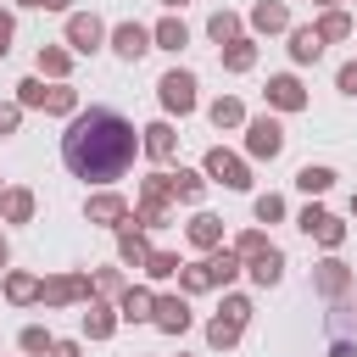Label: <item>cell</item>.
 Here are the masks:
<instances>
[{"label":"cell","instance_id":"1","mask_svg":"<svg viewBox=\"0 0 357 357\" xmlns=\"http://www.w3.org/2000/svg\"><path fill=\"white\" fill-rule=\"evenodd\" d=\"M139 151V128L117 112V106H89L78 117H67L61 134V167L84 184H112L134 167Z\"/></svg>","mask_w":357,"mask_h":357},{"label":"cell","instance_id":"2","mask_svg":"<svg viewBox=\"0 0 357 357\" xmlns=\"http://www.w3.org/2000/svg\"><path fill=\"white\" fill-rule=\"evenodd\" d=\"M201 84H195V73H184V67H173V73H162L156 78V100H162V112L167 117H190L195 106H201V95H195Z\"/></svg>","mask_w":357,"mask_h":357},{"label":"cell","instance_id":"3","mask_svg":"<svg viewBox=\"0 0 357 357\" xmlns=\"http://www.w3.org/2000/svg\"><path fill=\"white\" fill-rule=\"evenodd\" d=\"M95 296V279L89 273H50V279H39V307H84Z\"/></svg>","mask_w":357,"mask_h":357},{"label":"cell","instance_id":"4","mask_svg":"<svg viewBox=\"0 0 357 357\" xmlns=\"http://www.w3.org/2000/svg\"><path fill=\"white\" fill-rule=\"evenodd\" d=\"M201 173H206L212 184H223V190H251V162H245L240 151H223V145H212V151L201 156Z\"/></svg>","mask_w":357,"mask_h":357},{"label":"cell","instance_id":"5","mask_svg":"<svg viewBox=\"0 0 357 357\" xmlns=\"http://www.w3.org/2000/svg\"><path fill=\"white\" fill-rule=\"evenodd\" d=\"M279 151H284V123H279L273 112L245 117V156H251V162H273Z\"/></svg>","mask_w":357,"mask_h":357},{"label":"cell","instance_id":"6","mask_svg":"<svg viewBox=\"0 0 357 357\" xmlns=\"http://www.w3.org/2000/svg\"><path fill=\"white\" fill-rule=\"evenodd\" d=\"M128 218H134V206L117 190H95L84 201V223H95V229H128Z\"/></svg>","mask_w":357,"mask_h":357},{"label":"cell","instance_id":"7","mask_svg":"<svg viewBox=\"0 0 357 357\" xmlns=\"http://www.w3.org/2000/svg\"><path fill=\"white\" fill-rule=\"evenodd\" d=\"M106 33H112V28H106L95 11H67V50H73V56H95V50L106 45Z\"/></svg>","mask_w":357,"mask_h":357},{"label":"cell","instance_id":"8","mask_svg":"<svg viewBox=\"0 0 357 357\" xmlns=\"http://www.w3.org/2000/svg\"><path fill=\"white\" fill-rule=\"evenodd\" d=\"M351 284H357V273H351L340 257H324V262H312V290H318L324 301H346V296H351Z\"/></svg>","mask_w":357,"mask_h":357},{"label":"cell","instance_id":"9","mask_svg":"<svg viewBox=\"0 0 357 357\" xmlns=\"http://www.w3.org/2000/svg\"><path fill=\"white\" fill-rule=\"evenodd\" d=\"M262 100H268V112H307V84L296 73H273Z\"/></svg>","mask_w":357,"mask_h":357},{"label":"cell","instance_id":"10","mask_svg":"<svg viewBox=\"0 0 357 357\" xmlns=\"http://www.w3.org/2000/svg\"><path fill=\"white\" fill-rule=\"evenodd\" d=\"M106 39H112V50H117L123 61H139L145 50H156V39H151V28H145V22H134V17H128V22H117V28L106 33Z\"/></svg>","mask_w":357,"mask_h":357},{"label":"cell","instance_id":"11","mask_svg":"<svg viewBox=\"0 0 357 357\" xmlns=\"http://www.w3.org/2000/svg\"><path fill=\"white\" fill-rule=\"evenodd\" d=\"M151 251H156V245H151V229H134V223H128V229H117V262H123V268L145 273Z\"/></svg>","mask_w":357,"mask_h":357},{"label":"cell","instance_id":"12","mask_svg":"<svg viewBox=\"0 0 357 357\" xmlns=\"http://www.w3.org/2000/svg\"><path fill=\"white\" fill-rule=\"evenodd\" d=\"M117 324H123V318H117V301H106V296H89V301H84V335H89V340H112Z\"/></svg>","mask_w":357,"mask_h":357},{"label":"cell","instance_id":"13","mask_svg":"<svg viewBox=\"0 0 357 357\" xmlns=\"http://www.w3.org/2000/svg\"><path fill=\"white\" fill-rule=\"evenodd\" d=\"M251 33H290V6L284 0H257L251 17H245Z\"/></svg>","mask_w":357,"mask_h":357},{"label":"cell","instance_id":"14","mask_svg":"<svg viewBox=\"0 0 357 357\" xmlns=\"http://www.w3.org/2000/svg\"><path fill=\"white\" fill-rule=\"evenodd\" d=\"M139 151H145L151 162H173V151H178L173 123H167V117H162V123H145V128H139Z\"/></svg>","mask_w":357,"mask_h":357},{"label":"cell","instance_id":"15","mask_svg":"<svg viewBox=\"0 0 357 357\" xmlns=\"http://www.w3.org/2000/svg\"><path fill=\"white\" fill-rule=\"evenodd\" d=\"M33 206H39V195L28 184H6L0 190V223H33Z\"/></svg>","mask_w":357,"mask_h":357},{"label":"cell","instance_id":"16","mask_svg":"<svg viewBox=\"0 0 357 357\" xmlns=\"http://www.w3.org/2000/svg\"><path fill=\"white\" fill-rule=\"evenodd\" d=\"M206 273H212V290H229L245 273V257L234 245H218V251H206Z\"/></svg>","mask_w":357,"mask_h":357},{"label":"cell","instance_id":"17","mask_svg":"<svg viewBox=\"0 0 357 357\" xmlns=\"http://www.w3.org/2000/svg\"><path fill=\"white\" fill-rule=\"evenodd\" d=\"M245 273H251V284H257V290H273V284L284 279V251H279V245H268V251L245 257Z\"/></svg>","mask_w":357,"mask_h":357},{"label":"cell","instance_id":"18","mask_svg":"<svg viewBox=\"0 0 357 357\" xmlns=\"http://www.w3.org/2000/svg\"><path fill=\"white\" fill-rule=\"evenodd\" d=\"M151 312H156V290L151 284H128L117 296V318L123 324H151Z\"/></svg>","mask_w":357,"mask_h":357},{"label":"cell","instance_id":"19","mask_svg":"<svg viewBox=\"0 0 357 357\" xmlns=\"http://www.w3.org/2000/svg\"><path fill=\"white\" fill-rule=\"evenodd\" d=\"M151 324H156L162 335H184V329H190V301H184V290H178V296H156Z\"/></svg>","mask_w":357,"mask_h":357},{"label":"cell","instance_id":"20","mask_svg":"<svg viewBox=\"0 0 357 357\" xmlns=\"http://www.w3.org/2000/svg\"><path fill=\"white\" fill-rule=\"evenodd\" d=\"M184 240H190L195 251H218V245H223V218H218V212H195V218L184 223Z\"/></svg>","mask_w":357,"mask_h":357},{"label":"cell","instance_id":"21","mask_svg":"<svg viewBox=\"0 0 357 357\" xmlns=\"http://www.w3.org/2000/svg\"><path fill=\"white\" fill-rule=\"evenodd\" d=\"M0 296H6L11 307H33V301H39V273H28V268H11V273L0 279Z\"/></svg>","mask_w":357,"mask_h":357},{"label":"cell","instance_id":"22","mask_svg":"<svg viewBox=\"0 0 357 357\" xmlns=\"http://www.w3.org/2000/svg\"><path fill=\"white\" fill-rule=\"evenodd\" d=\"M240 33H245V17H240V11H229V6H223V11H212V17H206V39H212L218 50H223V45H234Z\"/></svg>","mask_w":357,"mask_h":357},{"label":"cell","instance_id":"23","mask_svg":"<svg viewBox=\"0 0 357 357\" xmlns=\"http://www.w3.org/2000/svg\"><path fill=\"white\" fill-rule=\"evenodd\" d=\"M318 56H324V39H318V28H312V22L290 28V61H296V67H312Z\"/></svg>","mask_w":357,"mask_h":357},{"label":"cell","instance_id":"24","mask_svg":"<svg viewBox=\"0 0 357 357\" xmlns=\"http://www.w3.org/2000/svg\"><path fill=\"white\" fill-rule=\"evenodd\" d=\"M33 67H39V78H50V84H61V78L73 73V50H67V45H39V56H33Z\"/></svg>","mask_w":357,"mask_h":357},{"label":"cell","instance_id":"25","mask_svg":"<svg viewBox=\"0 0 357 357\" xmlns=\"http://www.w3.org/2000/svg\"><path fill=\"white\" fill-rule=\"evenodd\" d=\"M312 28H318V39H324V45H340V39H351V33H357V22H351L340 6L318 11V22H312Z\"/></svg>","mask_w":357,"mask_h":357},{"label":"cell","instance_id":"26","mask_svg":"<svg viewBox=\"0 0 357 357\" xmlns=\"http://www.w3.org/2000/svg\"><path fill=\"white\" fill-rule=\"evenodd\" d=\"M218 56H223V73H251V67H257V33H240V39L223 45Z\"/></svg>","mask_w":357,"mask_h":357},{"label":"cell","instance_id":"27","mask_svg":"<svg viewBox=\"0 0 357 357\" xmlns=\"http://www.w3.org/2000/svg\"><path fill=\"white\" fill-rule=\"evenodd\" d=\"M151 39H156V50H173V56H178V50L190 45V28H184V17H162V22L151 28Z\"/></svg>","mask_w":357,"mask_h":357},{"label":"cell","instance_id":"28","mask_svg":"<svg viewBox=\"0 0 357 357\" xmlns=\"http://www.w3.org/2000/svg\"><path fill=\"white\" fill-rule=\"evenodd\" d=\"M206 117H212V128L223 134V128H245V106L234 100V95H218L212 106H206Z\"/></svg>","mask_w":357,"mask_h":357},{"label":"cell","instance_id":"29","mask_svg":"<svg viewBox=\"0 0 357 357\" xmlns=\"http://www.w3.org/2000/svg\"><path fill=\"white\" fill-rule=\"evenodd\" d=\"M240 335H245V324H234V318H223V312L206 324V346H212V351H234Z\"/></svg>","mask_w":357,"mask_h":357},{"label":"cell","instance_id":"30","mask_svg":"<svg viewBox=\"0 0 357 357\" xmlns=\"http://www.w3.org/2000/svg\"><path fill=\"white\" fill-rule=\"evenodd\" d=\"M45 112H50V117H78V112H84V106H78V89H73L67 78H61V84H50V95H45Z\"/></svg>","mask_w":357,"mask_h":357},{"label":"cell","instance_id":"31","mask_svg":"<svg viewBox=\"0 0 357 357\" xmlns=\"http://www.w3.org/2000/svg\"><path fill=\"white\" fill-rule=\"evenodd\" d=\"M307 240H318L324 251H340V245H346V223H340L335 212H324V218H318V223L307 229Z\"/></svg>","mask_w":357,"mask_h":357},{"label":"cell","instance_id":"32","mask_svg":"<svg viewBox=\"0 0 357 357\" xmlns=\"http://www.w3.org/2000/svg\"><path fill=\"white\" fill-rule=\"evenodd\" d=\"M296 184H301L307 195H324V190L335 184V167H329V162H307V167H296Z\"/></svg>","mask_w":357,"mask_h":357},{"label":"cell","instance_id":"33","mask_svg":"<svg viewBox=\"0 0 357 357\" xmlns=\"http://www.w3.org/2000/svg\"><path fill=\"white\" fill-rule=\"evenodd\" d=\"M173 190H178V201H184V206H201V195H206V173L178 167V173H173Z\"/></svg>","mask_w":357,"mask_h":357},{"label":"cell","instance_id":"34","mask_svg":"<svg viewBox=\"0 0 357 357\" xmlns=\"http://www.w3.org/2000/svg\"><path fill=\"white\" fill-rule=\"evenodd\" d=\"M134 229H167L173 223V212H167V201H134V218H128Z\"/></svg>","mask_w":357,"mask_h":357},{"label":"cell","instance_id":"35","mask_svg":"<svg viewBox=\"0 0 357 357\" xmlns=\"http://www.w3.org/2000/svg\"><path fill=\"white\" fill-rule=\"evenodd\" d=\"M178 268H184V257H178V251H151L145 279H151V284H167V279H178Z\"/></svg>","mask_w":357,"mask_h":357},{"label":"cell","instance_id":"36","mask_svg":"<svg viewBox=\"0 0 357 357\" xmlns=\"http://www.w3.org/2000/svg\"><path fill=\"white\" fill-rule=\"evenodd\" d=\"M17 346H22L28 357H50V351H56V335H50L45 324H28V329L17 335Z\"/></svg>","mask_w":357,"mask_h":357},{"label":"cell","instance_id":"37","mask_svg":"<svg viewBox=\"0 0 357 357\" xmlns=\"http://www.w3.org/2000/svg\"><path fill=\"white\" fill-rule=\"evenodd\" d=\"M178 290H184V296H201V290H212L206 257H201V262H184V268H178Z\"/></svg>","mask_w":357,"mask_h":357},{"label":"cell","instance_id":"38","mask_svg":"<svg viewBox=\"0 0 357 357\" xmlns=\"http://www.w3.org/2000/svg\"><path fill=\"white\" fill-rule=\"evenodd\" d=\"M139 201H178V190H173V173H151L145 184H139Z\"/></svg>","mask_w":357,"mask_h":357},{"label":"cell","instance_id":"39","mask_svg":"<svg viewBox=\"0 0 357 357\" xmlns=\"http://www.w3.org/2000/svg\"><path fill=\"white\" fill-rule=\"evenodd\" d=\"M45 95H50V84H45V78H39V73H33V78H22V84H17V100H22V106H28V112H45Z\"/></svg>","mask_w":357,"mask_h":357},{"label":"cell","instance_id":"40","mask_svg":"<svg viewBox=\"0 0 357 357\" xmlns=\"http://www.w3.org/2000/svg\"><path fill=\"white\" fill-rule=\"evenodd\" d=\"M89 279H95V296H106V301H117V296H123V290H128V279H123V273H117V268H95V273H89Z\"/></svg>","mask_w":357,"mask_h":357},{"label":"cell","instance_id":"41","mask_svg":"<svg viewBox=\"0 0 357 357\" xmlns=\"http://www.w3.org/2000/svg\"><path fill=\"white\" fill-rule=\"evenodd\" d=\"M251 212H257V223H279V218H284V195H273V190H268V195H257V201H251Z\"/></svg>","mask_w":357,"mask_h":357},{"label":"cell","instance_id":"42","mask_svg":"<svg viewBox=\"0 0 357 357\" xmlns=\"http://www.w3.org/2000/svg\"><path fill=\"white\" fill-rule=\"evenodd\" d=\"M229 245H234V251H240V257H257V251H268V245H273V240H268V234H262V229H240V234H234V240H229Z\"/></svg>","mask_w":357,"mask_h":357},{"label":"cell","instance_id":"43","mask_svg":"<svg viewBox=\"0 0 357 357\" xmlns=\"http://www.w3.org/2000/svg\"><path fill=\"white\" fill-rule=\"evenodd\" d=\"M22 112H28V106H22V100H0V139H6V134H17V128H22Z\"/></svg>","mask_w":357,"mask_h":357},{"label":"cell","instance_id":"44","mask_svg":"<svg viewBox=\"0 0 357 357\" xmlns=\"http://www.w3.org/2000/svg\"><path fill=\"white\" fill-rule=\"evenodd\" d=\"M223 318H234V324H251V296H223V307H218Z\"/></svg>","mask_w":357,"mask_h":357},{"label":"cell","instance_id":"45","mask_svg":"<svg viewBox=\"0 0 357 357\" xmlns=\"http://www.w3.org/2000/svg\"><path fill=\"white\" fill-rule=\"evenodd\" d=\"M335 89H340V95H357V56H351V61H340V73H335Z\"/></svg>","mask_w":357,"mask_h":357},{"label":"cell","instance_id":"46","mask_svg":"<svg viewBox=\"0 0 357 357\" xmlns=\"http://www.w3.org/2000/svg\"><path fill=\"white\" fill-rule=\"evenodd\" d=\"M318 218H324V206H318V201H307V206H301V212H296V229H301V234H307V229H312V223H318Z\"/></svg>","mask_w":357,"mask_h":357},{"label":"cell","instance_id":"47","mask_svg":"<svg viewBox=\"0 0 357 357\" xmlns=\"http://www.w3.org/2000/svg\"><path fill=\"white\" fill-rule=\"evenodd\" d=\"M329 357H357V340H351V335H335V340H329Z\"/></svg>","mask_w":357,"mask_h":357},{"label":"cell","instance_id":"48","mask_svg":"<svg viewBox=\"0 0 357 357\" xmlns=\"http://www.w3.org/2000/svg\"><path fill=\"white\" fill-rule=\"evenodd\" d=\"M11 33H17V17L0 6V45H6V50H11Z\"/></svg>","mask_w":357,"mask_h":357},{"label":"cell","instance_id":"49","mask_svg":"<svg viewBox=\"0 0 357 357\" xmlns=\"http://www.w3.org/2000/svg\"><path fill=\"white\" fill-rule=\"evenodd\" d=\"M50 357H84V346H78V340H56V351H50Z\"/></svg>","mask_w":357,"mask_h":357},{"label":"cell","instance_id":"50","mask_svg":"<svg viewBox=\"0 0 357 357\" xmlns=\"http://www.w3.org/2000/svg\"><path fill=\"white\" fill-rule=\"evenodd\" d=\"M73 0H39V11H67Z\"/></svg>","mask_w":357,"mask_h":357},{"label":"cell","instance_id":"51","mask_svg":"<svg viewBox=\"0 0 357 357\" xmlns=\"http://www.w3.org/2000/svg\"><path fill=\"white\" fill-rule=\"evenodd\" d=\"M162 6H167V11H184V6H190V0H162Z\"/></svg>","mask_w":357,"mask_h":357},{"label":"cell","instance_id":"52","mask_svg":"<svg viewBox=\"0 0 357 357\" xmlns=\"http://www.w3.org/2000/svg\"><path fill=\"white\" fill-rule=\"evenodd\" d=\"M6 262H11V245H0V268H6Z\"/></svg>","mask_w":357,"mask_h":357},{"label":"cell","instance_id":"53","mask_svg":"<svg viewBox=\"0 0 357 357\" xmlns=\"http://www.w3.org/2000/svg\"><path fill=\"white\" fill-rule=\"evenodd\" d=\"M17 6H22V11H39V0H17Z\"/></svg>","mask_w":357,"mask_h":357},{"label":"cell","instance_id":"54","mask_svg":"<svg viewBox=\"0 0 357 357\" xmlns=\"http://www.w3.org/2000/svg\"><path fill=\"white\" fill-rule=\"evenodd\" d=\"M312 6H324V11H329V6H340V0H312Z\"/></svg>","mask_w":357,"mask_h":357},{"label":"cell","instance_id":"55","mask_svg":"<svg viewBox=\"0 0 357 357\" xmlns=\"http://www.w3.org/2000/svg\"><path fill=\"white\" fill-rule=\"evenodd\" d=\"M351 218H357V195H351Z\"/></svg>","mask_w":357,"mask_h":357},{"label":"cell","instance_id":"56","mask_svg":"<svg viewBox=\"0 0 357 357\" xmlns=\"http://www.w3.org/2000/svg\"><path fill=\"white\" fill-rule=\"evenodd\" d=\"M0 245H6V229H0Z\"/></svg>","mask_w":357,"mask_h":357},{"label":"cell","instance_id":"57","mask_svg":"<svg viewBox=\"0 0 357 357\" xmlns=\"http://www.w3.org/2000/svg\"><path fill=\"white\" fill-rule=\"evenodd\" d=\"M0 61H6V45H0Z\"/></svg>","mask_w":357,"mask_h":357},{"label":"cell","instance_id":"58","mask_svg":"<svg viewBox=\"0 0 357 357\" xmlns=\"http://www.w3.org/2000/svg\"><path fill=\"white\" fill-rule=\"evenodd\" d=\"M0 190H6V184H0Z\"/></svg>","mask_w":357,"mask_h":357},{"label":"cell","instance_id":"59","mask_svg":"<svg viewBox=\"0 0 357 357\" xmlns=\"http://www.w3.org/2000/svg\"><path fill=\"white\" fill-rule=\"evenodd\" d=\"M178 357H184V351H178Z\"/></svg>","mask_w":357,"mask_h":357},{"label":"cell","instance_id":"60","mask_svg":"<svg viewBox=\"0 0 357 357\" xmlns=\"http://www.w3.org/2000/svg\"><path fill=\"white\" fill-rule=\"evenodd\" d=\"M351 39H357V33H351Z\"/></svg>","mask_w":357,"mask_h":357}]
</instances>
